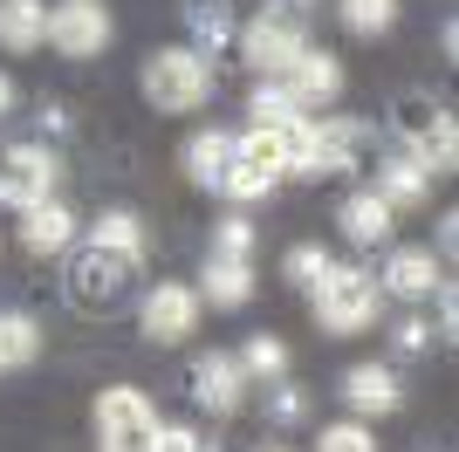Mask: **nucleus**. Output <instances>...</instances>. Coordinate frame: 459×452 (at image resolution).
<instances>
[{"instance_id": "10", "label": "nucleus", "mask_w": 459, "mask_h": 452, "mask_svg": "<svg viewBox=\"0 0 459 452\" xmlns=\"http://www.w3.org/2000/svg\"><path fill=\"white\" fill-rule=\"evenodd\" d=\"M137 322H144V336H152V343H186L192 329H199V288L158 282L152 295L137 301Z\"/></svg>"}, {"instance_id": "7", "label": "nucleus", "mask_w": 459, "mask_h": 452, "mask_svg": "<svg viewBox=\"0 0 459 452\" xmlns=\"http://www.w3.org/2000/svg\"><path fill=\"white\" fill-rule=\"evenodd\" d=\"M240 62H247L254 75H288L295 62H302V48H308V35H302V21L295 14H281V7H268V14H254L247 28H240Z\"/></svg>"}, {"instance_id": "11", "label": "nucleus", "mask_w": 459, "mask_h": 452, "mask_svg": "<svg viewBox=\"0 0 459 452\" xmlns=\"http://www.w3.org/2000/svg\"><path fill=\"white\" fill-rule=\"evenodd\" d=\"M192 397H199L212 418L240 412V404H247V370H240V357H227V350L192 357Z\"/></svg>"}, {"instance_id": "17", "label": "nucleus", "mask_w": 459, "mask_h": 452, "mask_svg": "<svg viewBox=\"0 0 459 452\" xmlns=\"http://www.w3.org/2000/svg\"><path fill=\"white\" fill-rule=\"evenodd\" d=\"M41 41H48V0H0V48L35 56Z\"/></svg>"}, {"instance_id": "33", "label": "nucleus", "mask_w": 459, "mask_h": 452, "mask_svg": "<svg viewBox=\"0 0 459 452\" xmlns=\"http://www.w3.org/2000/svg\"><path fill=\"white\" fill-rule=\"evenodd\" d=\"M158 452H206V439L192 425H158Z\"/></svg>"}, {"instance_id": "30", "label": "nucleus", "mask_w": 459, "mask_h": 452, "mask_svg": "<svg viewBox=\"0 0 459 452\" xmlns=\"http://www.w3.org/2000/svg\"><path fill=\"white\" fill-rule=\"evenodd\" d=\"M281 274H288V282H295V288H316V282H323V274H329V254H323V247H288Z\"/></svg>"}, {"instance_id": "25", "label": "nucleus", "mask_w": 459, "mask_h": 452, "mask_svg": "<svg viewBox=\"0 0 459 452\" xmlns=\"http://www.w3.org/2000/svg\"><path fill=\"white\" fill-rule=\"evenodd\" d=\"M90 247H117V254H144V220L131 206H110L90 226Z\"/></svg>"}, {"instance_id": "19", "label": "nucleus", "mask_w": 459, "mask_h": 452, "mask_svg": "<svg viewBox=\"0 0 459 452\" xmlns=\"http://www.w3.org/2000/svg\"><path fill=\"white\" fill-rule=\"evenodd\" d=\"M391 220H398V213L384 206L377 192H350L343 206H336V226H343L357 247H384V240H391Z\"/></svg>"}, {"instance_id": "3", "label": "nucleus", "mask_w": 459, "mask_h": 452, "mask_svg": "<svg viewBox=\"0 0 459 452\" xmlns=\"http://www.w3.org/2000/svg\"><path fill=\"white\" fill-rule=\"evenodd\" d=\"M137 90H144L152 110L186 117L212 96V56H199V48H152L144 69H137Z\"/></svg>"}, {"instance_id": "34", "label": "nucleus", "mask_w": 459, "mask_h": 452, "mask_svg": "<svg viewBox=\"0 0 459 452\" xmlns=\"http://www.w3.org/2000/svg\"><path fill=\"white\" fill-rule=\"evenodd\" d=\"M439 322H446V336L459 329V301H453V288H439Z\"/></svg>"}, {"instance_id": "16", "label": "nucleus", "mask_w": 459, "mask_h": 452, "mask_svg": "<svg viewBox=\"0 0 459 452\" xmlns=\"http://www.w3.org/2000/svg\"><path fill=\"white\" fill-rule=\"evenodd\" d=\"M370 192H377V199H384L391 213L425 206V192H432V171H425L419 158H411V151H391V158L377 165V186H370Z\"/></svg>"}, {"instance_id": "6", "label": "nucleus", "mask_w": 459, "mask_h": 452, "mask_svg": "<svg viewBox=\"0 0 459 452\" xmlns=\"http://www.w3.org/2000/svg\"><path fill=\"white\" fill-rule=\"evenodd\" d=\"M398 137H404V151H411L432 178L459 165V131H453V117H446L432 96H404L398 103Z\"/></svg>"}, {"instance_id": "5", "label": "nucleus", "mask_w": 459, "mask_h": 452, "mask_svg": "<svg viewBox=\"0 0 459 452\" xmlns=\"http://www.w3.org/2000/svg\"><path fill=\"white\" fill-rule=\"evenodd\" d=\"M96 452H158V412L137 384H110L96 397Z\"/></svg>"}, {"instance_id": "2", "label": "nucleus", "mask_w": 459, "mask_h": 452, "mask_svg": "<svg viewBox=\"0 0 459 452\" xmlns=\"http://www.w3.org/2000/svg\"><path fill=\"white\" fill-rule=\"evenodd\" d=\"M357 144H364V124L302 117V124H288V178H343L357 171Z\"/></svg>"}, {"instance_id": "36", "label": "nucleus", "mask_w": 459, "mask_h": 452, "mask_svg": "<svg viewBox=\"0 0 459 452\" xmlns=\"http://www.w3.org/2000/svg\"><path fill=\"white\" fill-rule=\"evenodd\" d=\"M274 7H281V14H295V7H316V0H274Z\"/></svg>"}, {"instance_id": "24", "label": "nucleus", "mask_w": 459, "mask_h": 452, "mask_svg": "<svg viewBox=\"0 0 459 452\" xmlns=\"http://www.w3.org/2000/svg\"><path fill=\"white\" fill-rule=\"evenodd\" d=\"M233 165V137L227 131H199L186 137V178L192 186H220V171Z\"/></svg>"}, {"instance_id": "14", "label": "nucleus", "mask_w": 459, "mask_h": 452, "mask_svg": "<svg viewBox=\"0 0 459 452\" xmlns=\"http://www.w3.org/2000/svg\"><path fill=\"white\" fill-rule=\"evenodd\" d=\"M281 83L295 90V103H302V110H323V103H336V96H343V62L329 56V48H302V62H295Z\"/></svg>"}, {"instance_id": "18", "label": "nucleus", "mask_w": 459, "mask_h": 452, "mask_svg": "<svg viewBox=\"0 0 459 452\" xmlns=\"http://www.w3.org/2000/svg\"><path fill=\"white\" fill-rule=\"evenodd\" d=\"M199 301H212V309H247L254 301V261H220V254H206Z\"/></svg>"}, {"instance_id": "37", "label": "nucleus", "mask_w": 459, "mask_h": 452, "mask_svg": "<svg viewBox=\"0 0 459 452\" xmlns=\"http://www.w3.org/2000/svg\"><path fill=\"white\" fill-rule=\"evenodd\" d=\"M206 452H212V446H206Z\"/></svg>"}, {"instance_id": "21", "label": "nucleus", "mask_w": 459, "mask_h": 452, "mask_svg": "<svg viewBox=\"0 0 459 452\" xmlns=\"http://www.w3.org/2000/svg\"><path fill=\"white\" fill-rule=\"evenodd\" d=\"M186 48H199V56H220L240 28H233V7L227 0H186Z\"/></svg>"}, {"instance_id": "4", "label": "nucleus", "mask_w": 459, "mask_h": 452, "mask_svg": "<svg viewBox=\"0 0 459 452\" xmlns=\"http://www.w3.org/2000/svg\"><path fill=\"white\" fill-rule=\"evenodd\" d=\"M308 295H316V322H323V336H364L370 322H377L384 288H377V274H370V267L329 261V274L308 288Z\"/></svg>"}, {"instance_id": "1", "label": "nucleus", "mask_w": 459, "mask_h": 452, "mask_svg": "<svg viewBox=\"0 0 459 452\" xmlns=\"http://www.w3.org/2000/svg\"><path fill=\"white\" fill-rule=\"evenodd\" d=\"M76 316H117L124 301L137 295V254H117V247H82L69 261V282H62Z\"/></svg>"}, {"instance_id": "35", "label": "nucleus", "mask_w": 459, "mask_h": 452, "mask_svg": "<svg viewBox=\"0 0 459 452\" xmlns=\"http://www.w3.org/2000/svg\"><path fill=\"white\" fill-rule=\"evenodd\" d=\"M7 110H14V75L0 69V117H7Z\"/></svg>"}, {"instance_id": "29", "label": "nucleus", "mask_w": 459, "mask_h": 452, "mask_svg": "<svg viewBox=\"0 0 459 452\" xmlns=\"http://www.w3.org/2000/svg\"><path fill=\"white\" fill-rule=\"evenodd\" d=\"M323 452H377V432L364 418H343V425H323Z\"/></svg>"}, {"instance_id": "23", "label": "nucleus", "mask_w": 459, "mask_h": 452, "mask_svg": "<svg viewBox=\"0 0 459 452\" xmlns=\"http://www.w3.org/2000/svg\"><path fill=\"white\" fill-rule=\"evenodd\" d=\"M35 357H41V329H35V316H21V309H7V316H0V377L28 370Z\"/></svg>"}, {"instance_id": "32", "label": "nucleus", "mask_w": 459, "mask_h": 452, "mask_svg": "<svg viewBox=\"0 0 459 452\" xmlns=\"http://www.w3.org/2000/svg\"><path fill=\"white\" fill-rule=\"evenodd\" d=\"M425 343H432V329H425L419 316H398V322H391V350H398V357H419Z\"/></svg>"}, {"instance_id": "13", "label": "nucleus", "mask_w": 459, "mask_h": 452, "mask_svg": "<svg viewBox=\"0 0 459 452\" xmlns=\"http://www.w3.org/2000/svg\"><path fill=\"white\" fill-rule=\"evenodd\" d=\"M343 404L357 418H384V412H398L404 404V384L391 363H350L343 370Z\"/></svg>"}, {"instance_id": "22", "label": "nucleus", "mask_w": 459, "mask_h": 452, "mask_svg": "<svg viewBox=\"0 0 459 452\" xmlns=\"http://www.w3.org/2000/svg\"><path fill=\"white\" fill-rule=\"evenodd\" d=\"M247 117H254V131H288V124H302V103H295V90H288L281 75H261L247 96Z\"/></svg>"}, {"instance_id": "31", "label": "nucleus", "mask_w": 459, "mask_h": 452, "mask_svg": "<svg viewBox=\"0 0 459 452\" xmlns=\"http://www.w3.org/2000/svg\"><path fill=\"white\" fill-rule=\"evenodd\" d=\"M268 418H274V425H302V418H308V391H295V384H268Z\"/></svg>"}, {"instance_id": "27", "label": "nucleus", "mask_w": 459, "mask_h": 452, "mask_svg": "<svg viewBox=\"0 0 459 452\" xmlns=\"http://www.w3.org/2000/svg\"><path fill=\"white\" fill-rule=\"evenodd\" d=\"M336 14H343L350 35H384V28L398 21V0H343Z\"/></svg>"}, {"instance_id": "15", "label": "nucleus", "mask_w": 459, "mask_h": 452, "mask_svg": "<svg viewBox=\"0 0 459 452\" xmlns=\"http://www.w3.org/2000/svg\"><path fill=\"white\" fill-rule=\"evenodd\" d=\"M69 240H76V213H69V206L41 199V206L21 213V247H28L35 261H48V254H69Z\"/></svg>"}, {"instance_id": "9", "label": "nucleus", "mask_w": 459, "mask_h": 452, "mask_svg": "<svg viewBox=\"0 0 459 452\" xmlns=\"http://www.w3.org/2000/svg\"><path fill=\"white\" fill-rule=\"evenodd\" d=\"M48 48L69 62H96L110 48V14L103 0H56L48 7Z\"/></svg>"}, {"instance_id": "28", "label": "nucleus", "mask_w": 459, "mask_h": 452, "mask_svg": "<svg viewBox=\"0 0 459 452\" xmlns=\"http://www.w3.org/2000/svg\"><path fill=\"white\" fill-rule=\"evenodd\" d=\"M212 254L220 261H254V220L247 213H227V220L212 226Z\"/></svg>"}, {"instance_id": "8", "label": "nucleus", "mask_w": 459, "mask_h": 452, "mask_svg": "<svg viewBox=\"0 0 459 452\" xmlns=\"http://www.w3.org/2000/svg\"><path fill=\"white\" fill-rule=\"evenodd\" d=\"M56 178H62V158L48 144H0V206H41L56 199Z\"/></svg>"}, {"instance_id": "20", "label": "nucleus", "mask_w": 459, "mask_h": 452, "mask_svg": "<svg viewBox=\"0 0 459 452\" xmlns=\"http://www.w3.org/2000/svg\"><path fill=\"white\" fill-rule=\"evenodd\" d=\"M233 165L261 171L268 186H281V178H288V131H240V137H233Z\"/></svg>"}, {"instance_id": "26", "label": "nucleus", "mask_w": 459, "mask_h": 452, "mask_svg": "<svg viewBox=\"0 0 459 452\" xmlns=\"http://www.w3.org/2000/svg\"><path fill=\"white\" fill-rule=\"evenodd\" d=\"M240 370H247V384H254V377H261V384H281V377H288V343L281 336H247Z\"/></svg>"}, {"instance_id": "12", "label": "nucleus", "mask_w": 459, "mask_h": 452, "mask_svg": "<svg viewBox=\"0 0 459 452\" xmlns=\"http://www.w3.org/2000/svg\"><path fill=\"white\" fill-rule=\"evenodd\" d=\"M377 288H384V295H398V301H425V295H439V288H446V261H432V247H391Z\"/></svg>"}]
</instances>
